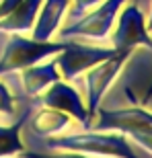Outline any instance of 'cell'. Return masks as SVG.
Masks as SVG:
<instances>
[{"instance_id":"6da1fadb","label":"cell","mask_w":152,"mask_h":158,"mask_svg":"<svg viewBox=\"0 0 152 158\" xmlns=\"http://www.w3.org/2000/svg\"><path fill=\"white\" fill-rule=\"evenodd\" d=\"M49 150H70V152L95 154V156L111 158H140L134 146L125 140V134L119 131H99V129H84L80 134L70 135H52L45 140Z\"/></svg>"},{"instance_id":"7a4b0ae2","label":"cell","mask_w":152,"mask_h":158,"mask_svg":"<svg viewBox=\"0 0 152 158\" xmlns=\"http://www.w3.org/2000/svg\"><path fill=\"white\" fill-rule=\"evenodd\" d=\"M128 0H103L72 23H64L56 35L62 41H103L109 39L115 19Z\"/></svg>"},{"instance_id":"3957f363","label":"cell","mask_w":152,"mask_h":158,"mask_svg":"<svg viewBox=\"0 0 152 158\" xmlns=\"http://www.w3.org/2000/svg\"><path fill=\"white\" fill-rule=\"evenodd\" d=\"M6 43L4 49L0 53V76H4L8 72L23 70L27 66L39 64L43 60L56 56L58 52H62L66 45V41L58 39H47L39 41L33 37H25L23 33H4Z\"/></svg>"},{"instance_id":"277c9868","label":"cell","mask_w":152,"mask_h":158,"mask_svg":"<svg viewBox=\"0 0 152 158\" xmlns=\"http://www.w3.org/2000/svg\"><path fill=\"white\" fill-rule=\"evenodd\" d=\"M117 49H113L111 45H91V43H82V41H66V45L62 52H58L56 56H52L62 80H76L78 76H82L87 70H91L93 66H97L99 62L115 56Z\"/></svg>"},{"instance_id":"5b68a950","label":"cell","mask_w":152,"mask_h":158,"mask_svg":"<svg viewBox=\"0 0 152 158\" xmlns=\"http://www.w3.org/2000/svg\"><path fill=\"white\" fill-rule=\"evenodd\" d=\"M111 47L117 52H132L134 47L144 45L152 49V35L146 29V17L138 4H123L115 19L111 33H109Z\"/></svg>"},{"instance_id":"8992f818","label":"cell","mask_w":152,"mask_h":158,"mask_svg":"<svg viewBox=\"0 0 152 158\" xmlns=\"http://www.w3.org/2000/svg\"><path fill=\"white\" fill-rule=\"evenodd\" d=\"M91 129L99 131H119L125 135H152V113L142 107H129V109H117L105 111L101 109L95 115Z\"/></svg>"},{"instance_id":"52a82bcc","label":"cell","mask_w":152,"mask_h":158,"mask_svg":"<svg viewBox=\"0 0 152 158\" xmlns=\"http://www.w3.org/2000/svg\"><path fill=\"white\" fill-rule=\"evenodd\" d=\"M132 52H117L115 56L99 62L97 66H93L91 70L84 72V90H87V111L91 115V119H95L97 111L101 107V99L105 97V93L109 90L111 82L117 78L121 66L125 64V60L129 58Z\"/></svg>"},{"instance_id":"ba28073f","label":"cell","mask_w":152,"mask_h":158,"mask_svg":"<svg viewBox=\"0 0 152 158\" xmlns=\"http://www.w3.org/2000/svg\"><path fill=\"white\" fill-rule=\"evenodd\" d=\"M4 82H15V99H37L43 90H45L52 82L60 80V72L58 66L53 62V58H47L39 64L27 66L23 70L17 72H8L4 76H0Z\"/></svg>"},{"instance_id":"9c48e42d","label":"cell","mask_w":152,"mask_h":158,"mask_svg":"<svg viewBox=\"0 0 152 158\" xmlns=\"http://www.w3.org/2000/svg\"><path fill=\"white\" fill-rule=\"evenodd\" d=\"M37 99H39V105L43 107H52V109L68 113L72 119L82 123L84 129H91V125H93V119H91V115L87 111V103L82 101L80 93L68 80L60 78V80L52 82Z\"/></svg>"},{"instance_id":"30bf717a","label":"cell","mask_w":152,"mask_h":158,"mask_svg":"<svg viewBox=\"0 0 152 158\" xmlns=\"http://www.w3.org/2000/svg\"><path fill=\"white\" fill-rule=\"evenodd\" d=\"M70 8V0H43L37 12L35 25L31 29V37L39 41H47L56 37L58 29L64 23V17Z\"/></svg>"},{"instance_id":"8fae6325","label":"cell","mask_w":152,"mask_h":158,"mask_svg":"<svg viewBox=\"0 0 152 158\" xmlns=\"http://www.w3.org/2000/svg\"><path fill=\"white\" fill-rule=\"evenodd\" d=\"M29 127L33 134L37 135H56L62 134L68 125H70L72 117L64 111L52 109V107H43L41 105L37 111L29 113Z\"/></svg>"},{"instance_id":"7c38bea8","label":"cell","mask_w":152,"mask_h":158,"mask_svg":"<svg viewBox=\"0 0 152 158\" xmlns=\"http://www.w3.org/2000/svg\"><path fill=\"white\" fill-rule=\"evenodd\" d=\"M41 2L43 0H23L12 12L0 19V33H29L35 25Z\"/></svg>"},{"instance_id":"4fadbf2b","label":"cell","mask_w":152,"mask_h":158,"mask_svg":"<svg viewBox=\"0 0 152 158\" xmlns=\"http://www.w3.org/2000/svg\"><path fill=\"white\" fill-rule=\"evenodd\" d=\"M29 113H31V109L27 107L15 123H11V125H0V158L15 156L21 150H25V144L21 140V129H23L25 121L29 117Z\"/></svg>"},{"instance_id":"5bb4252c","label":"cell","mask_w":152,"mask_h":158,"mask_svg":"<svg viewBox=\"0 0 152 158\" xmlns=\"http://www.w3.org/2000/svg\"><path fill=\"white\" fill-rule=\"evenodd\" d=\"M19 158H91L82 152H70V150H52V152H27L21 150L17 154Z\"/></svg>"},{"instance_id":"9a60e30c","label":"cell","mask_w":152,"mask_h":158,"mask_svg":"<svg viewBox=\"0 0 152 158\" xmlns=\"http://www.w3.org/2000/svg\"><path fill=\"white\" fill-rule=\"evenodd\" d=\"M99 2H103V0H70V8H68V12H66V21L64 23L76 21L78 17H82L84 12L91 10L93 6H97Z\"/></svg>"},{"instance_id":"2e32d148","label":"cell","mask_w":152,"mask_h":158,"mask_svg":"<svg viewBox=\"0 0 152 158\" xmlns=\"http://www.w3.org/2000/svg\"><path fill=\"white\" fill-rule=\"evenodd\" d=\"M15 105L17 99L11 93V88L2 78H0V115H15Z\"/></svg>"},{"instance_id":"e0dca14e","label":"cell","mask_w":152,"mask_h":158,"mask_svg":"<svg viewBox=\"0 0 152 158\" xmlns=\"http://www.w3.org/2000/svg\"><path fill=\"white\" fill-rule=\"evenodd\" d=\"M21 2H23V0H0V19L6 17L8 12H12Z\"/></svg>"},{"instance_id":"ac0fdd59","label":"cell","mask_w":152,"mask_h":158,"mask_svg":"<svg viewBox=\"0 0 152 158\" xmlns=\"http://www.w3.org/2000/svg\"><path fill=\"white\" fill-rule=\"evenodd\" d=\"M146 29L152 35V2H150V15H148V19H146Z\"/></svg>"},{"instance_id":"d6986e66","label":"cell","mask_w":152,"mask_h":158,"mask_svg":"<svg viewBox=\"0 0 152 158\" xmlns=\"http://www.w3.org/2000/svg\"><path fill=\"white\" fill-rule=\"evenodd\" d=\"M150 97H152V86L148 88V93H146V99H144V101H148V99H150Z\"/></svg>"},{"instance_id":"ffe728a7","label":"cell","mask_w":152,"mask_h":158,"mask_svg":"<svg viewBox=\"0 0 152 158\" xmlns=\"http://www.w3.org/2000/svg\"><path fill=\"white\" fill-rule=\"evenodd\" d=\"M142 152H144V154H142L140 158H152V154H150V156H148V152H146V150H142Z\"/></svg>"}]
</instances>
